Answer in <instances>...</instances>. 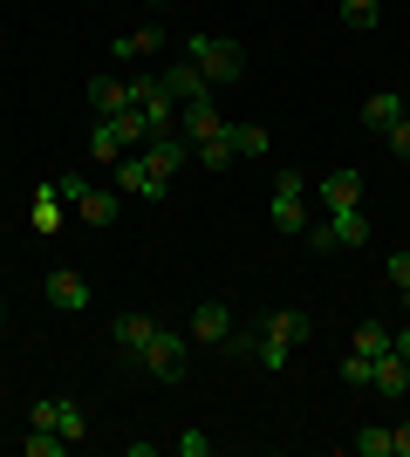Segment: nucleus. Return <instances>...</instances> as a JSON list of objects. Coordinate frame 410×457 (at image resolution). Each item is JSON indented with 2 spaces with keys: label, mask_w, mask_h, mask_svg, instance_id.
<instances>
[{
  "label": "nucleus",
  "mask_w": 410,
  "mask_h": 457,
  "mask_svg": "<svg viewBox=\"0 0 410 457\" xmlns=\"http://www.w3.org/2000/svg\"><path fill=\"white\" fill-rule=\"evenodd\" d=\"M260 335H273V342H288V348H301V342H314V321L301 314V307H280V314H267V321H260Z\"/></svg>",
  "instance_id": "nucleus-12"
},
{
  "label": "nucleus",
  "mask_w": 410,
  "mask_h": 457,
  "mask_svg": "<svg viewBox=\"0 0 410 457\" xmlns=\"http://www.w3.org/2000/svg\"><path fill=\"white\" fill-rule=\"evenodd\" d=\"M370 389H376V396H404V389H410V362L397 355V348L370 362Z\"/></svg>",
  "instance_id": "nucleus-13"
},
{
  "label": "nucleus",
  "mask_w": 410,
  "mask_h": 457,
  "mask_svg": "<svg viewBox=\"0 0 410 457\" xmlns=\"http://www.w3.org/2000/svg\"><path fill=\"white\" fill-rule=\"evenodd\" d=\"M226 144H233V157H267V130L260 123H226Z\"/></svg>",
  "instance_id": "nucleus-22"
},
{
  "label": "nucleus",
  "mask_w": 410,
  "mask_h": 457,
  "mask_svg": "<svg viewBox=\"0 0 410 457\" xmlns=\"http://www.w3.org/2000/svg\"><path fill=\"white\" fill-rule=\"evenodd\" d=\"M213 451V437H205V430H185V437H178V457H205Z\"/></svg>",
  "instance_id": "nucleus-32"
},
{
  "label": "nucleus",
  "mask_w": 410,
  "mask_h": 457,
  "mask_svg": "<svg viewBox=\"0 0 410 457\" xmlns=\"http://www.w3.org/2000/svg\"><path fill=\"white\" fill-rule=\"evenodd\" d=\"M383 144H390V151H397V157H404V164H410V116H397L390 130H383Z\"/></svg>",
  "instance_id": "nucleus-29"
},
{
  "label": "nucleus",
  "mask_w": 410,
  "mask_h": 457,
  "mask_svg": "<svg viewBox=\"0 0 410 457\" xmlns=\"http://www.w3.org/2000/svg\"><path fill=\"white\" fill-rule=\"evenodd\" d=\"M48 185H55V191H62V205H82V191H89V185H82V178H76V171H62V178H48Z\"/></svg>",
  "instance_id": "nucleus-30"
},
{
  "label": "nucleus",
  "mask_w": 410,
  "mask_h": 457,
  "mask_svg": "<svg viewBox=\"0 0 410 457\" xmlns=\"http://www.w3.org/2000/svg\"><path fill=\"white\" fill-rule=\"evenodd\" d=\"M21 451H28V457H62V451H76V444L62 437V430H48V423H35V437L21 444Z\"/></svg>",
  "instance_id": "nucleus-24"
},
{
  "label": "nucleus",
  "mask_w": 410,
  "mask_h": 457,
  "mask_svg": "<svg viewBox=\"0 0 410 457\" xmlns=\"http://www.w3.org/2000/svg\"><path fill=\"white\" fill-rule=\"evenodd\" d=\"M178 130L192 137V144H205V137L226 130V110H213V96H198V103H178Z\"/></svg>",
  "instance_id": "nucleus-7"
},
{
  "label": "nucleus",
  "mask_w": 410,
  "mask_h": 457,
  "mask_svg": "<svg viewBox=\"0 0 410 457\" xmlns=\"http://www.w3.org/2000/svg\"><path fill=\"white\" fill-rule=\"evenodd\" d=\"M404 307H410V287H404Z\"/></svg>",
  "instance_id": "nucleus-36"
},
{
  "label": "nucleus",
  "mask_w": 410,
  "mask_h": 457,
  "mask_svg": "<svg viewBox=\"0 0 410 457\" xmlns=\"http://www.w3.org/2000/svg\"><path fill=\"white\" fill-rule=\"evenodd\" d=\"M35 423L62 430L69 444H82V437H89V417H82V403H76V396H41V403H35Z\"/></svg>",
  "instance_id": "nucleus-5"
},
{
  "label": "nucleus",
  "mask_w": 410,
  "mask_h": 457,
  "mask_svg": "<svg viewBox=\"0 0 410 457\" xmlns=\"http://www.w3.org/2000/svg\"><path fill=\"white\" fill-rule=\"evenodd\" d=\"M273 226L280 232H308V178L301 171L273 178Z\"/></svg>",
  "instance_id": "nucleus-4"
},
{
  "label": "nucleus",
  "mask_w": 410,
  "mask_h": 457,
  "mask_svg": "<svg viewBox=\"0 0 410 457\" xmlns=\"http://www.w3.org/2000/svg\"><path fill=\"white\" fill-rule=\"evenodd\" d=\"M157 48H164V35H157V28H130V35L110 41V55H123V62H144V55H157Z\"/></svg>",
  "instance_id": "nucleus-19"
},
{
  "label": "nucleus",
  "mask_w": 410,
  "mask_h": 457,
  "mask_svg": "<svg viewBox=\"0 0 410 457\" xmlns=\"http://www.w3.org/2000/svg\"><path fill=\"white\" fill-rule=\"evenodd\" d=\"M322 205H329V212L363 205V171H329V178H322Z\"/></svg>",
  "instance_id": "nucleus-14"
},
{
  "label": "nucleus",
  "mask_w": 410,
  "mask_h": 457,
  "mask_svg": "<svg viewBox=\"0 0 410 457\" xmlns=\"http://www.w3.org/2000/svg\"><path fill=\"white\" fill-rule=\"evenodd\" d=\"M376 14H383V0H342V21H349V28H376Z\"/></svg>",
  "instance_id": "nucleus-26"
},
{
  "label": "nucleus",
  "mask_w": 410,
  "mask_h": 457,
  "mask_svg": "<svg viewBox=\"0 0 410 457\" xmlns=\"http://www.w3.org/2000/svg\"><path fill=\"white\" fill-rule=\"evenodd\" d=\"M192 342H205V348H226V342H233V314H226V301H198Z\"/></svg>",
  "instance_id": "nucleus-9"
},
{
  "label": "nucleus",
  "mask_w": 410,
  "mask_h": 457,
  "mask_svg": "<svg viewBox=\"0 0 410 457\" xmlns=\"http://www.w3.org/2000/svg\"><path fill=\"white\" fill-rule=\"evenodd\" d=\"M397 116H404V96L397 89H376L370 103H363V123H370V130H390Z\"/></svg>",
  "instance_id": "nucleus-21"
},
{
  "label": "nucleus",
  "mask_w": 410,
  "mask_h": 457,
  "mask_svg": "<svg viewBox=\"0 0 410 457\" xmlns=\"http://www.w3.org/2000/svg\"><path fill=\"white\" fill-rule=\"evenodd\" d=\"M308 246H314V253H349V246H370V212H363V205L329 212V219L308 232Z\"/></svg>",
  "instance_id": "nucleus-3"
},
{
  "label": "nucleus",
  "mask_w": 410,
  "mask_h": 457,
  "mask_svg": "<svg viewBox=\"0 0 410 457\" xmlns=\"http://www.w3.org/2000/svg\"><path fill=\"white\" fill-rule=\"evenodd\" d=\"M48 307H62V314H82V307H89V280H82L76 267H55V273H48Z\"/></svg>",
  "instance_id": "nucleus-10"
},
{
  "label": "nucleus",
  "mask_w": 410,
  "mask_h": 457,
  "mask_svg": "<svg viewBox=\"0 0 410 457\" xmlns=\"http://www.w3.org/2000/svg\"><path fill=\"white\" fill-rule=\"evenodd\" d=\"M356 457H390V430H356Z\"/></svg>",
  "instance_id": "nucleus-27"
},
{
  "label": "nucleus",
  "mask_w": 410,
  "mask_h": 457,
  "mask_svg": "<svg viewBox=\"0 0 410 457\" xmlns=\"http://www.w3.org/2000/svg\"><path fill=\"white\" fill-rule=\"evenodd\" d=\"M390 457H410V423H397V430H390Z\"/></svg>",
  "instance_id": "nucleus-34"
},
{
  "label": "nucleus",
  "mask_w": 410,
  "mask_h": 457,
  "mask_svg": "<svg viewBox=\"0 0 410 457\" xmlns=\"http://www.w3.org/2000/svg\"><path fill=\"white\" fill-rule=\"evenodd\" d=\"M185 55H192V69L205 82H239V76H247V48L226 41V35H192V41H185Z\"/></svg>",
  "instance_id": "nucleus-1"
},
{
  "label": "nucleus",
  "mask_w": 410,
  "mask_h": 457,
  "mask_svg": "<svg viewBox=\"0 0 410 457\" xmlns=\"http://www.w3.org/2000/svg\"><path fill=\"white\" fill-rule=\"evenodd\" d=\"M62 212H69V205H62V191H55V185H41L35 198H28V219H35L41 239H48V232H62Z\"/></svg>",
  "instance_id": "nucleus-15"
},
{
  "label": "nucleus",
  "mask_w": 410,
  "mask_h": 457,
  "mask_svg": "<svg viewBox=\"0 0 410 457\" xmlns=\"http://www.w3.org/2000/svg\"><path fill=\"white\" fill-rule=\"evenodd\" d=\"M0 314H7V307H0Z\"/></svg>",
  "instance_id": "nucleus-37"
},
{
  "label": "nucleus",
  "mask_w": 410,
  "mask_h": 457,
  "mask_svg": "<svg viewBox=\"0 0 410 457\" xmlns=\"http://www.w3.org/2000/svg\"><path fill=\"white\" fill-rule=\"evenodd\" d=\"M117 212H123V198L117 191H82V205H76V219H89V226H117Z\"/></svg>",
  "instance_id": "nucleus-17"
},
{
  "label": "nucleus",
  "mask_w": 410,
  "mask_h": 457,
  "mask_svg": "<svg viewBox=\"0 0 410 457\" xmlns=\"http://www.w3.org/2000/svg\"><path fill=\"white\" fill-rule=\"evenodd\" d=\"M342 382H356V389H370V355H356V348H349V362H342Z\"/></svg>",
  "instance_id": "nucleus-31"
},
{
  "label": "nucleus",
  "mask_w": 410,
  "mask_h": 457,
  "mask_svg": "<svg viewBox=\"0 0 410 457\" xmlns=\"http://www.w3.org/2000/svg\"><path fill=\"white\" fill-rule=\"evenodd\" d=\"M137 362L151 369L157 382H185V369H192V335H178V328H151V342L137 348Z\"/></svg>",
  "instance_id": "nucleus-2"
},
{
  "label": "nucleus",
  "mask_w": 410,
  "mask_h": 457,
  "mask_svg": "<svg viewBox=\"0 0 410 457\" xmlns=\"http://www.w3.org/2000/svg\"><path fill=\"white\" fill-rule=\"evenodd\" d=\"M157 82H164V96H172V103H198V96H213V82H205V76L192 69V55H178V62H172V69H164Z\"/></svg>",
  "instance_id": "nucleus-11"
},
{
  "label": "nucleus",
  "mask_w": 410,
  "mask_h": 457,
  "mask_svg": "<svg viewBox=\"0 0 410 457\" xmlns=\"http://www.w3.org/2000/svg\"><path fill=\"white\" fill-rule=\"evenodd\" d=\"M89 151H96V164H117V157H130V144H123V130L110 123V116H96V130H89Z\"/></svg>",
  "instance_id": "nucleus-18"
},
{
  "label": "nucleus",
  "mask_w": 410,
  "mask_h": 457,
  "mask_svg": "<svg viewBox=\"0 0 410 457\" xmlns=\"http://www.w3.org/2000/svg\"><path fill=\"white\" fill-rule=\"evenodd\" d=\"M151 314H117V328H110V335H117V348H123V355H130V362H137V348H144V342H151Z\"/></svg>",
  "instance_id": "nucleus-20"
},
{
  "label": "nucleus",
  "mask_w": 410,
  "mask_h": 457,
  "mask_svg": "<svg viewBox=\"0 0 410 457\" xmlns=\"http://www.w3.org/2000/svg\"><path fill=\"white\" fill-rule=\"evenodd\" d=\"M185 157H192V137H185V130H157L151 144H144V164H151V171H164V178H172Z\"/></svg>",
  "instance_id": "nucleus-8"
},
{
  "label": "nucleus",
  "mask_w": 410,
  "mask_h": 457,
  "mask_svg": "<svg viewBox=\"0 0 410 457\" xmlns=\"http://www.w3.org/2000/svg\"><path fill=\"white\" fill-rule=\"evenodd\" d=\"M356 355H370V362H376V355H390V328H376V321H363V328H356Z\"/></svg>",
  "instance_id": "nucleus-25"
},
{
  "label": "nucleus",
  "mask_w": 410,
  "mask_h": 457,
  "mask_svg": "<svg viewBox=\"0 0 410 457\" xmlns=\"http://www.w3.org/2000/svg\"><path fill=\"white\" fill-rule=\"evenodd\" d=\"M89 110H96V116H123V110H130L123 76H96V82H89Z\"/></svg>",
  "instance_id": "nucleus-16"
},
{
  "label": "nucleus",
  "mask_w": 410,
  "mask_h": 457,
  "mask_svg": "<svg viewBox=\"0 0 410 457\" xmlns=\"http://www.w3.org/2000/svg\"><path fill=\"white\" fill-rule=\"evenodd\" d=\"M390 348H397V355L410 362V328H397V335H390Z\"/></svg>",
  "instance_id": "nucleus-35"
},
{
  "label": "nucleus",
  "mask_w": 410,
  "mask_h": 457,
  "mask_svg": "<svg viewBox=\"0 0 410 457\" xmlns=\"http://www.w3.org/2000/svg\"><path fill=\"white\" fill-rule=\"evenodd\" d=\"M390 280H397V287H410V253H390Z\"/></svg>",
  "instance_id": "nucleus-33"
},
{
  "label": "nucleus",
  "mask_w": 410,
  "mask_h": 457,
  "mask_svg": "<svg viewBox=\"0 0 410 457\" xmlns=\"http://www.w3.org/2000/svg\"><path fill=\"white\" fill-rule=\"evenodd\" d=\"M117 185L130 191V198H151V205H157V198L172 191V178L151 171V164H144V151H137V157H117Z\"/></svg>",
  "instance_id": "nucleus-6"
},
{
  "label": "nucleus",
  "mask_w": 410,
  "mask_h": 457,
  "mask_svg": "<svg viewBox=\"0 0 410 457\" xmlns=\"http://www.w3.org/2000/svg\"><path fill=\"white\" fill-rule=\"evenodd\" d=\"M192 157L205 164V171H226V164H239V157H233V144H226V130H219V137H205V144H192Z\"/></svg>",
  "instance_id": "nucleus-23"
},
{
  "label": "nucleus",
  "mask_w": 410,
  "mask_h": 457,
  "mask_svg": "<svg viewBox=\"0 0 410 457\" xmlns=\"http://www.w3.org/2000/svg\"><path fill=\"white\" fill-rule=\"evenodd\" d=\"M254 355H260V369H288V355H294V348H288V342H273V335H260V348H254Z\"/></svg>",
  "instance_id": "nucleus-28"
}]
</instances>
